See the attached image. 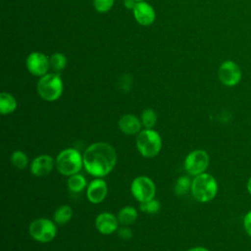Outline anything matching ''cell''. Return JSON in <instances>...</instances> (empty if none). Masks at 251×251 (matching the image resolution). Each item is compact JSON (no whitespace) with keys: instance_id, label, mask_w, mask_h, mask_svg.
<instances>
[{"instance_id":"1","label":"cell","mask_w":251,"mask_h":251,"mask_svg":"<svg viewBox=\"0 0 251 251\" xmlns=\"http://www.w3.org/2000/svg\"><path fill=\"white\" fill-rule=\"evenodd\" d=\"M82 158L86 172L96 177L109 175L117 163L115 148L111 144L101 141L90 144L85 149Z\"/></svg>"},{"instance_id":"2","label":"cell","mask_w":251,"mask_h":251,"mask_svg":"<svg viewBox=\"0 0 251 251\" xmlns=\"http://www.w3.org/2000/svg\"><path fill=\"white\" fill-rule=\"evenodd\" d=\"M190 191L197 201L207 203L216 197L218 192V182L211 174L205 172L194 176Z\"/></svg>"},{"instance_id":"3","label":"cell","mask_w":251,"mask_h":251,"mask_svg":"<svg viewBox=\"0 0 251 251\" xmlns=\"http://www.w3.org/2000/svg\"><path fill=\"white\" fill-rule=\"evenodd\" d=\"M55 166L57 171L67 176L78 174L83 166V158L75 148H67L62 150L56 160Z\"/></svg>"},{"instance_id":"4","label":"cell","mask_w":251,"mask_h":251,"mask_svg":"<svg viewBox=\"0 0 251 251\" xmlns=\"http://www.w3.org/2000/svg\"><path fill=\"white\" fill-rule=\"evenodd\" d=\"M37 93L45 101H55L63 93V81L59 74H46L37 82Z\"/></svg>"},{"instance_id":"5","label":"cell","mask_w":251,"mask_h":251,"mask_svg":"<svg viewBox=\"0 0 251 251\" xmlns=\"http://www.w3.org/2000/svg\"><path fill=\"white\" fill-rule=\"evenodd\" d=\"M138 152L145 158L157 156L162 148V138L154 129H142L136 137Z\"/></svg>"},{"instance_id":"6","label":"cell","mask_w":251,"mask_h":251,"mask_svg":"<svg viewBox=\"0 0 251 251\" xmlns=\"http://www.w3.org/2000/svg\"><path fill=\"white\" fill-rule=\"evenodd\" d=\"M28 232L35 241L47 243L55 238L57 234V226L54 221L46 218H39L29 224Z\"/></svg>"},{"instance_id":"7","label":"cell","mask_w":251,"mask_h":251,"mask_svg":"<svg viewBox=\"0 0 251 251\" xmlns=\"http://www.w3.org/2000/svg\"><path fill=\"white\" fill-rule=\"evenodd\" d=\"M132 196L140 203L149 201L155 197L156 186L151 178L146 176H136L130 184Z\"/></svg>"},{"instance_id":"8","label":"cell","mask_w":251,"mask_h":251,"mask_svg":"<svg viewBox=\"0 0 251 251\" xmlns=\"http://www.w3.org/2000/svg\"><path fill=\"white\" fill-rule=\"evenodd\" d=\"M210 163V157L205 150L196 149L188 153L184 159V169L191 176L205 173Z\"/></svg>"},{"instance_id":"9","label":"cell","mask_w":251,"mask_h":251,"mask_svg":"<svg viewBox=\"0 0 251 251\" xmlns=\"http://www.w3.org/2000/svg\"><path fill=\"white\" fill-rule=\"evenodd\" d=\"M218 77L222 84L227 87L237 85L242 77L240 67L231 60L224 61L218 70Z\"/></svg>"},{"instance_id":"10","label":"cell","mask_w":251,"mask_h":251,"mask_svg":"<svg viewBox=\"0 0 251 251\" xmlns=\"http://www.w3.org/2000/svg\"><path fill=\"white\" fill-rule=\"evenodd\" d=\"M26 68L33 75L43 76L50 68L49 59L41 52H32L26 58Z\"/></svg>"},{"instance_id":"11","label":"cell","mask_w":251,"mask_h":251,"mask_svg":"<svg viewBox=\"0 0 251 251\" xmlns=\"http://www.w3.org/2000/svg\"><path fill=\"white\" fill-rule=\"evenodd\" d=\"M108 186L102 177H96L86 187V196L92 204L101 203L107 196Z\"/></svg>"},{"instance_id":"12","label":"cell","mask_w":251,"mask_h":251,"mask_svg":"<svg viewBox=\"0 0 251 251\" xmlns=\"http://www.w3.org/2000/svg\"><path fill=\"white\" fill-rule=\"evenodd\" d=\"M119 220L114 214L109 212L100 213L95 219V226L102 234H112L117 231L119 226Z\"/></svg>"},{"instance_id":"13","label":"cell","mask_w":251,"mask_h":251,"mask_svg":"<svg viewBox=\"0 0 251 251\" xmlns=\"http://www.w3.org/2000/svg\"><path fill=\"white\" fill-rule=\"evenodd\" d=\"M132 11L136 22L141 25L148 26L155 21L156 15L153 7L144 1L136 2V5Z\"/></svg>"},{"instance_id":"14","label":"cell","mask_w":251,"mask_h":251,"mask_svg":"<svg viewBox=\"0 0 251 251\" xmlns=\"http://www.w3.org/2000/svg\"><path fill=\"white\" fill-rule=\"evenodd\" d=\"M55 165L54 159L46 154L35 157L30 164V172L35 176H47L53 170Z\"/></svg>"},{"instance_id":"15","label":"cell","mask_w":251,"mask_h":251,"mask_svg":"<svg viewBox=\"0 0 251 251\" xmlns=\"http://www.w3.org/2000/svg\"><path fill=\"white\" fill-rule=\"evenodd\" d=\"M119 127L120 129L128 135H133L135 133H139L141 131V120H139L136 116L131 114H126L121 117L119 120Z\"/></svg>"},{"instance_id":"16","label":"cell","mask_w":251,"mask_h":251,"mask_svg":"<svg viewBox=\"0 0 251 251\" xmlns=\"http://www.w3.org/2000/svg\"><path fill=\"white\" fill-rule=\"evenodd\" d=\"M16 98L7 92H2L0 94V113L2 115H8L13 113L17 109Z\"/></svg>"},{"instance_id":"17","label":"cell","mask_w":251,"mask_h":251,"mask_svg":"<svg viewBox=\"0 0 251 251\" xmlns=\"http://www.w3.org/2000/svg\"><path fill=\"white\" fill-rule=\"evenodd\" d=\"M137 219V211L131 206L123 207L118 213V220L123 226H130L135 223Z\"/></svg>"},{"instance_id":"18","label":"cell","mask_w":251,"mask_h":251,"mask_svg":"<svg viewBox=\"0 0 251 251\" xmlns=\"http://www.w3.org/2000/svg\"><path fill=\"white\" fill-rule=\"evenodd\" d=\"M67 185H68V188H69L70 191H72L74 193H79L88 184L86 182L85 177L82 175L75 174V175H73V176H69L68 181H67Z\"/></svg>"},{"instance_id":"19","label":"cell","mask_w":251,"mask_h":251,"mask_svg":"<svg viewBox=\"0 0 251 251\" xmlns=\"http://www.w3.org/2000/svg\"><path fill=\"white\" fill-rule=\"evenodd\" d=\"M73 217V210L69 205H62L58 207L53 215V221L57 225L67 224Z\"/></svg>"},{"instance_id":"20","label":"cell","mask_w":251,"mask_h":251,"mask_svg":"<svg viewBox=\"0 0 251 251\" xmlns=\"http://www.w3.org/2000/svg\"><path fill=\"white\" fill-rule=\"evenodd\" d=\"M191 183L192 180L187 176H179L176 183H175V193L177 196H183L185 195L189 190H191Z\"/></svg>"},{"instance_id":"21","label":"cell","mask_w":251,"mask_h":251,"mask_svg":"<svg viewBox=\"0 0 251 251\" xmlns=\"http://www.w3.org/2000/svg\"><path fill=\"white\" fill-rule=\"evenodd\" d=\"M49 65L52 71H54L56 74H59L66 68L67 59L62 53H54L49 58Z\"/></svg>"},{"instance_id":"22","label":"cell","mask_w":251,"mask_h":251,"mask_svg":"<svg viewBox=\"0 0 251 251\" xmlns=\"http://www.w3.org/2000/svg\"><path fill=\"white\" fill-rule=\"evenodd\" d=\"M11 163L18 170H24L27 167L28 158L24 151L16 150L11 155Z\"/></svg>"},{"instance_id":"23","label":"cell","mask_w":251,"mask_h":251,"mask_svg":"<svg viewBox=\"0 0 251 251\" xmlns=\"http://www.w3.org/2000/svg\"><path fill=\"white\" fill-rule=\"evenodd\" d=\"M156 122H157V114L153 109L147 108L142 112L141 124L144 126V128L152 129L155 126Z\"/></svg>"},{"instance_id":"24","label":"cell","mask_w":251,"mask_h":251,"mask_svg":"<svg viewBox=\"0 0 251 251\" xmlns=\"http://www.w3.org/2000/svg\"><path fill=\"white\" fill-rule=\"evenodd\" d=\"M160 207H161L160 202L157 199H155V198H153V199H151L149 201H146V202H142L139 205L140 210L142 212H144V213H147V214H155V213H157L160 210Z\"/></svg>"},{"instance_id":"25","label":"cell","mask_w":251,"mask_h":251,"mask_svg":"<svg viewBox=\"0 0 251 251\" xmlns=\"http://www.w3.org/2000/svg\"><path fill=\"white\" fill-rule=\"evenodd\" d=\"M114 0H93V6L99 13H105L112 9Z\"/></svg>"},{"instance_id":"26","label":"cell","mask_w":251,"mask_h":251,"mask_svg":"<svg viewBox=\"0 0 251 251\" xmlns=\"http://www.w3.org/2000/svg\"><path fill=\"white\" fill-rule=\"evenodd\" d=\"M118 234L124 240H128L132 237V231L127 226H123L122 227L118 228Z\"/></svg>"},{"instance_id":"27","label":"cell","mask_w":251,"mask_h":251,"mask_svg":"<svg viewBox=\"0 0 251 251\" xmlns=\"http://www.w3.org/2000/svg\"><path fill=\"white\" fill-rule=\"evenodd\" d=\"M243 227L245 232L251 237V210L248 211L243 218Z\"/></svg>"},{"instance_id":"28","label":"cell","mask_w":251,"mask_h":251,"mask_svg":"<svg viewBox=\"0 0 251 251\" xmlns=\"http://www.w3.org/2000/svg\"><path fill=\"white\" fill-rule=\"evenodd\" d=\"M135 2H136V1H134V0H125V1H124V5H125L126 8L133 10V8H134L135 5H136Z\"/></svg>"},{"instance_id":"29","label":"cell","mask_w":251,"mask_h":251,"mask_svg":"<svg viewBox=\"0 0 251 251\" xmlns=\"http://www.w3.org/2000/svg\"><path fill=\"white\" fill-rule=\"evenodd\" d=\"M186 251H210V250H208L207 248L202 247V246H197V247H192Z\"/></svg>"},{"instance_id":"30","label":"cell","mask_w":251,"mask_h":251,"mask_svg":"<svg viewBox=\"0 0 251 251\" xmlns=\"http://www.w3.org/2000/svg\"><path fill=\"white\" fill-rule=\"evenodd\" d=\"M246 188H247V191L249 192V194L251 195V176L249 177V179L247 180V184H246Z\"/></svg>"},{"instance_id":"31","label":"cell","mask_w":251,"mask_h":251,"mask_svg":"<svg viewBox=\"0 0 251 251\" xmlns=\"http://www.w3.org/2000/svg\"><path fill=\"white\" fill-rule=\"evenodd\" d=\"M134 1H136V2H139V1H143V0H134Z\"/></svg>"}]
</instances>
